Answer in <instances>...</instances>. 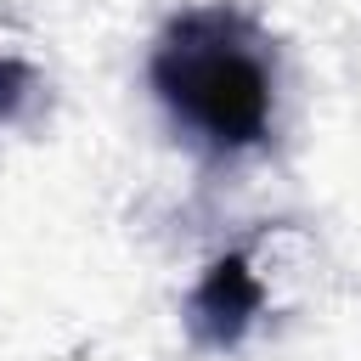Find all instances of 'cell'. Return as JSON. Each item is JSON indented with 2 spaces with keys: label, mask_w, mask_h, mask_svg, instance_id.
Returning <instances> with one entry per match:
<instances>
[{
  "label": "cell",
  "mask_w": 361,
  "mask_h": 361,
  "mask_svg": "<svg viewBox=\"0 0 361 361\" xmlns=\"http://www.w3.org/2000/svg\"><path fill=\"white\" fill-rule=\"evenodd\" d=\"M152 85L164 107L209 147H248L271 124V56L259 34L220 6L175 17L152 51Z\"/></svg>",
  "instance_id": "1"
}]
</instances>
